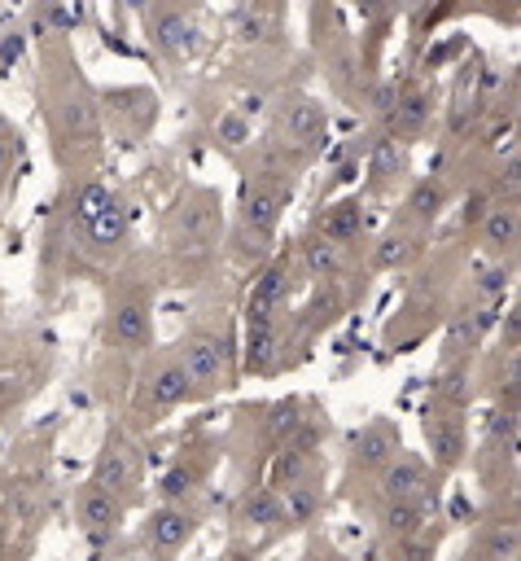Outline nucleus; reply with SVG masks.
<instances>
[{
    "instance_id": "obj_10",
    "label": "nucleus",
    "mask_w": 521,
    "mask_h": 561,
    "mask_svg": "<svg viewBox=\"0 0 521 561\" xmlns=\"http://www.w3.org/2000/svg\"><path fill=\"white\" fill-rule=\"evenodd\" d=\"M272 347H276L272 316H268V320H250V338H246V360H250V369H268V364H272Z\"/></svg>"
},
{
    "instance_id": "obj_11",
    "label": "nucleus",
    "mask_w": 521,
    "mask_h": 561,
    "mask_svg": "<svg viewBox=\"0 0 521 561\" xmlns=\"http://www.w3.org/2000/svg\"><path fill=\"white\" fill-rule=\"evenodd\" d=\"M360 224H364V215H360V206L355 202H346V206H338V211L324 220V242H351V237H360Z\"/></svg>"
},
{
    "instance_id": "obj_8",
    "label": "nucleus",
    "mask_w": 521,
    "mask_h": 561,
    "mask_svg": "<svg viewBox=\"0 0 521 561\" xmlns=\"http://www.w3.org/2000/svg\"><path fill=\"white\" fill-rule=\"evenodd\" d=\"M395 448H399V439H395V434H390L386 426H368L360 439H355V456H360L364 465L395 461Z\"/></svg>"
},
{
    "instance_id": "obj_19",
    "label": "nucleus",
    "mask_w": 521,
    "mask_h": 561,
    "mask_svg": "<svg viewBox=\"0 0 521 561\" xmlns=\"http://www.w3.org/2000/svg\"><path fill=\"white\" fill-rule=\"evenodd\" d=\"M246 518H250L254 526H268V522H276V518H285V513H281V505H276L272 491H254V496L246 500Z\"/></svg>"
},
{
    "instance_id": "obj_26",
    "label": "nucleus",
    "mask_w": 521,
    "mask_h": 561,
    "mask_svg": "<svg viewBox=\"0 0 521 561\" xmlns=\"http://www.w3.org/2000/svg\"><path fill=\"white\" fill-rule=\"evenodd\" d=\"M504 290V272H486L482 277V294H500Z\"/></svg>"
},
{
    "instance_id": "obj_6",
    "label": "nucleus",
    "mask_w": 521,
    "mask_h": 561,
    "mask_svg": "<svg viewBox=\"0 0 521 561\" xmlns=\"http://www.w3.org/2000/svg\"><path fill=\"white\" fill-rule=\"evenodd\" d=\"M189 531H193V522L184 518L180 509H158L154 518H149L145 540L154 544V548H162V553H167V548H176V544H184V540H189Z\"/></svg>"
},
{
    "instance_id": "obj_2",
    "label": "nucleus",
    "mask_w": 521,
    "mask_h": 561,
    "mask_svg": "<svg viewBox=\"0 0 521 561\" xmlns=\"http://www.w3.org/2000/svg\"><path fill=\"white\" fill-rule=\"evenodd\" d=\"M79 522H84L88 531L101 540V535H106L110 526L119 522V505H114L110 491H101L97 483H92V487L84 491V496H79Z\"/></svg>"
},
{
    "instance_id": "obj_18",
    "label": "nucleus",
    "mask_w": 521,
    "mask_h": 561,
    "mask_svg": "<svg viewBox=\"0 0 521 561\" xmlns=\"http://www.w3.org/2000/svg\"><path fill=\"white\" fill-rule=\"evenodd\" d=\"M316 487H311V483H298L294 491H289V500H285V505H281V513H289V518H294V522H303V518H311V513H316Z\"/></svg>"
},
{
    "instance_id": "obj_28",
    "label": "nucleus",
    "mask_w": 521,
    "mask_h": 561,
    "mask_svg": "<svg viewBox=\"0 0 521 561\" xmlns=\"http://www.w3.org/2000/svg\"><path fill=\"white\" fill-rule=\"evenodd\" d=\"M224 132L233 136V141H241V136H246V123H241V119H224Z\"/></svg>"
},
{
    "instance_id": "obj_22",
    "label": "nucleus",
    "mask_w": 521,
    "mask_h": 561,
    "mask_svg": "<svg viewBox=\"0 0 521 561\" xmlns=\"http://www.w3.org/2000/svg\"><path fill=\"white\" fill-rule=\"evenodd\" d=\"M158 40L167 44V49H184V44H189V22L184 18H162V27H158Z\"/></svg>"
},
{
    "instance_id": "obj_23",
    "label": "nucleus",
    "mask_w": 521,
    "mask_h": 561,
    "mask_svg": "<svg viewBox=\"0 0 521 561\" xmlns=\"http://www.w3.org/2000/svg\"><path fill=\"white\" fill-rule=\"evenodd\" d=\"M438 206H443V189H438V185H416V193H412V211L416 215H425V220H430Z\"/></svg>"
},
{
    "instance_id": "obj_9",
    "label": "nucleus",
    "mask_w": 521,
    "mask_h": 561,
    "mask_svg": "<svg viewBox=\"0 0 521 561\" xmlns=\"http://www.w3.org/2000/svg\"><path fill=\"white\" fill-rule=\"evenodd\" d=\"M189 373H184V369H162L158 377H154V382H149V404H154V408H171V404H180V399L184 395H189Z\"/></svg>"
},
{
    "instance_id": "obj_15",
    "label": "nucleus",
    "mask_w": 521,
    "mask_h": 561,
    "mask_svg": "<svg viewBox=\"0 0 521 561\" xmlns=\"http://www.w3.org/2000/svg\"><path fill=\"white\" fill-rule=\"evenodd\" d=\"M289 132H294L298 141H320V136H324V114L303 101V106L289 110Z\"/></svg>"
},
{
    "instance_id": "obj_16",
    "label": "nucleus",
    "mask_w": 521,
    "mask_h": 561,
    "mask_svg": "<svg viewBox=\"0 0 521 561\" xmlns=\"http://www.w3.org/2000/svg\"><path fill=\"white\" fill-rule=\"evenodd\" d=\"M127 478H132V465H127L123 452H106V456H101V465H97V487H101V491L123 487Z\"/></svg>"
},
{
    "instance_id": "obj_20",
    "label": "nucleus",
    "mask_w": 521,
    "mask_h": 561,
    "mask_svg": "<svg viewBox=\"0 0 521 561\" xmlns=\"http://www.w3.org/2000/svg\"><path fill=\"white\" fill-rule=\"evenodd\" d=\"M307 268L311 272H333V268H338V246L324 242V237H320V242H311L307 246Z\"/></svg>"
},
{
    "instance_id": "obj_17",
    "label": "nucleus",
    "mask_w": 521,
    "mask_h": 561,
    "mask_svg": "<svg viewBox=\"0 0 521 561\" xmlns=\"http://www.w3.org/2000/svg\"><path fill=\"white\" fill-rule=\"evenodd\" d=\"M123 228H127V215H123V206H119V202H110L106 211H101L97 220H92V233H97V242H119Z\"/></svg>"
},
{
    "instance_id": "obj_24",
    "label": "nucleus",
    "mask_w": 521,
    "mask_h": 561,
    "mask_svg": "<svg viewBox=\"0 0 521 561\" xmlns=\"http://www.w3.org/2000/svg\"><path fill=\"white\" fill-rule=\"evenodd\" d=\"M425 114H430V106H425V97H408L403 106H395V119L399 128H421Z\"/></svg>"
},
{
    "instance_id": "obj_13",
    "label": "nucleus",
    "mask_w": 521,
    "mask_h": 561,
    "mask_svg": "<svg viewBox=\"0 0 521 561\" xmlns=\"http://www.w3.org/2000/svg\"><path fill=\"white\" fill-rule=\"evenodd\" d=\"M386 526L399 535H412L425 526V505H416V500H390L386 509Z\"/></svg>"
},
{
    "instance_id": "obj_7",
    "label": "nucleus",
    "mask_w": 521,
    "mask_h": 561,
    "mask_svg": "<svg viewBox=\"0 0 521 561\" xmlns=\"http://www.w3.org/2000/svg\"><path fill=\"white\" fill-rule=\"evenodd\" d=\"M110 338L119 342V347H145V342H149V316H145V307L141 303L119 307L114 320H110Z\"/></svg>"
},
{
    "instance_id": "obj_12",
    "label": "nucleus",
    "mask_w": 521,
    "mask_h": 561,
    "mask_svg": "<svg viewBox=\"0 0 521 561\" xmlns=\"http://www.w3.org/2000/svg\"><path fill=\"white\" fill-rule=\"evenodd\" d=\"M482 237H486V246H491V250H508V246H513V237H517V215L508 211V206H495V211L486 215Z\"/></svg>"
},
{
    "instance_id": "obj_1",
    "label": "nucleus",
    "mask_w": 521,
    "mask_h": 561,
    "mask_svg": "<svg viewBox=\"0 0 521 561\" xmlns=\"http://www.w3.org/2000/svg\"><path fill=\"white\" fill-rule=\"evenodd\" d=\"M184 373L198 386H215L224 377V347H219V338H206V334L193 338L184 347Z\"/></svg>"
},
{
    "instance_id": "obj_14",
    "label": "nucleus",
    "mask_w": 521,
    "mask_h": 561,
    "mask_svg": "<svg viewBox=\"0 0 521 561\" xmlns=\"http://www.w3.org/2000/svg\"><path fill=\"white\" fill-rule=\"evenodd\" d=\"M425 434H430V443H434V452H438V461H456L460 456V426L456 421H430L425 426Z\"/></svg>"
},
{
    "instance_id": "obj_21",
    "label": "nucleus",
    "mask_w": 521,
    "mask_h": 561,
    "mask_svg": "<svg viewBox=\"0 0 521 561\" xmlns=\"http://www.w3.org/2000/svg\"><path fill=\"white\" fill-rule=\"evenodd\" d=\"M106 206H110V193L106 189H101V185H88L84 193H79V215H84V220L92 224V220H97V215L101 211H106Z\"/></svg>"
},
{
    "instance_id": "obj_3",
    "label": "nucleus",
    "mask_w": 521,
    "mask_h": 561,
    "mask_svg": "<svg viewBox=\"0 0 521 561\" xmlns=\"http://www.w3.org/2000/svg\"><path fill=\"white\" fill-rule=\"evenodd\" d=\"M386 491L395 500H416V505H425L430 500V487H425V469L416 461H395L386 469Z\"/></svg>"
},
{
    "instance_id": "obj_25",
    "label": "nucleus",
    "mask_w": 521,
    "mask_h": 561,
    "mask_svg": "<svg viewBox=\"0 0 521 561\" xmlns=\"http://www.w3.org/2000/svg\"><path fill=\"white\" fill-rule=\"evenodd\" d=\"M9 163H14V136L0 128V176H9Z\"/></svg>"
},
{
    "instance_id": "obj_5",
    "label": "nucleus",
    "mask_w": 521,
    "mask_h": 561,
    "mask_svg": "<svg viewBox=\"0 0 521 561\" xmlns=\"http://www.w3.org/2000/svg\"><path fill=\"white\" fill-rule=\"evenodd\" d=\"M281 202H285V189H276V185H254V189L246 193V224L254 228V233H272Z\"/></svg>"
},
{
    "instance_id": "obj_27",
    "label": "nucleus",
    "mask_w": 521,
    "mask_h": 561,
    "mask_svg": "<svg viewBox=\"0 0 521 561\" xmlns=\"http://www.w3.org/2000/svg\"><path fill=\"white\" fill-rule=\"evenodd\" d=\"M408 250H403V242H386V250H381V263H399Z\"/></svg>"
},
{
    "instance_id": "obj_4",
    "label": "nucleus",
    "mask_w": 521,
    "mask_h": 561,
    "mask_svg": "<svg viewBox=\"0 0 521 561\" xmlns=\"http://www.w3.org/2000/svg\"><path fill=\"white\" fill-rule=\"evenodd\" d=\"M289 294V268H268L250 294V320H268Z\"/></svg>"
}]
</instances>
